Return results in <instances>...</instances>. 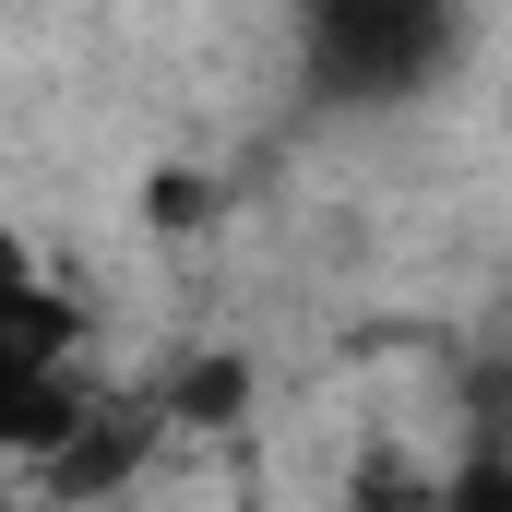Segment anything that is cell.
Instances as JSON below:
<instances>
[{
    "label": "cell",
    "instance_id": "1",
    "mask_svg": "<svg viewBox=\"0 0 512 512\" xmlns=\"http://www.w3.org/2000/svg\"><path fill=\"white\" fill-rule=\"evenodd\" d=\"M465 60V0H298V84L310 108L393 120Z\"/></svg>",
    "mask_w": 512,
    "mask_h": 512
},
{
    "label": "cell",
    "instance_id": "2",
    "mask_svg": "<svg viewBox=\"0 0 512 512\" xmlns=\"http://www.w3.org/2000/svg\"><path fill=\"white\" fill-rule=\"evenodd\" d=\"M72 346H84L72 298L48 286V262L0 227V465L60 453V441L96 417V405H84V382H72Z\"/></svg>",
    "mask_w": 512,
    "mask_h": 512
}]
</instances>
